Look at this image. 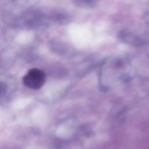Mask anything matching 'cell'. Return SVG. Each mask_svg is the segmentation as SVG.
Segmentation results:
<instances>
[{"label":"cell","mask_w":149,"mask_h":149,"mask_svg":"<svg viewBox=\"0 0 149 149\" xmlns=\"http://www.w3.org/2000/svg\"><path fill=\"white\" fill-rule=\"evenodd\" d=\"M45 81V73L38 69H30L23 78L24 84L31 89H38Z\"/></svg>","instance_id":"cell-1"},{"label":"cell","mask_w":149,"mask_h":149,"mask_svg":"<svg viewBox=\"0 0 149 149\" xmlns=\"http://www.w3.org/2000/svg\"><path fill=\"white\" fill-rule=\"evenodd\" d=\"M6 90V85L5 83L0 82V97L3 95Z\"/></svg>","instance_id":"cell-2"}]
</instances>
